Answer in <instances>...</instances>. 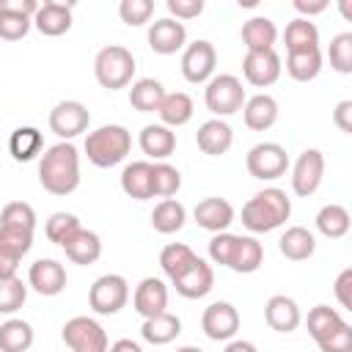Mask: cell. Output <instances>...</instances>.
<instances>
[{"mask_svg":"<svg viewBox=\"0 0 352 352\" xmlns=\"http://www.w3.org/2000/svg\"><path fill=\"white\" fill-rule=\"evenodd\" d=\"M38 184L52 195H72L80 187V151L69 140H58L38 160Z\"/></svg>","mask_w":352,"mask_h":352,"instance_id":"cell-1","label":"cell"},{"mask_svg":"<svg viewBox=\"0 0 352 352\" xmlns=\"http://www.w3.org/2000/svg\"><path fill=\"white\" fill-rule=\"evenodd\" d=\"M292 217V198L280 187H264L258 190L245 206H242V226L250 234H267L280 228Z\"/></svg>","mask_w":352,"mask_h":352,"instance_id":"cell-2","label":"cell"},{"mask_svg":"<svg viewBox=\"0 0 352 352\" xmlns=\"http://www.w3.org/2000/svg\"><path fill=\"white\" fill-rule=\"evenodd\" d=\"M85 157L96 168H113L126 160L132 151V135L121 124H102L99 129L88 132L85 138Z\"/></svg>","mask_w":352,"mask_h":352,"instance_id":"cell-3","label":"cell"},{"mask_svg":"<svg viewBox=\"0 0 352 352\" xmlns=\"http://www.w3.org/2000/svg\"><path fill=\"white\" fill-rule=\"evenodd\" d=\"M135 55L121 44H107L94 58V77L107 91H121L135 77Z\"/></svg>","mask_w":352,"mask_h":352,"instance_id":"cell-4","label":"cell"},{"mask_svg":"<svg viewBox=\"0 0 352 352\" xmlns=\"http://www.w3.org/2000/svg\"><path fill=\"white\" fill-rule=\"evenodd\" d=\"M248 94L242 88V80L236 74H214L206 88H204V102H206V110L214 116V118H226V116H234L242 110Z\"/></svg>","mask_w":352,"mask_h":352,"instance_id":"cell-5","label":"cell"},{"mask_svg":"<svg viewBox=\"0 0 352 352\" xmlns=\"http://www.w3.org/2000/svg\"><path fill=\"white\" fill-rule=\"evenodd\" d=\"M129 302V283L118 272L99 275L88 289V305L99 316H113Z\"/></svg>","mask_w":352,"mask_h":352,"instance_id":"cell-6","label":"cell"},{"mask_svg":"<svg viewBox=\"0 0 352 352\" xmlns=\"http://www.w3.org/2000/svg\"><path fill=\"white\" fill-rule=\"evenodd\" d=\"M245 168L258 182H275L289 170V154L280 143L264 140V143H256L245 154Z\"/></svg>","mask_w":352,"mask_h":352,"instance_id":"cell-7","label":"cell"},{"mask_svg":"<svg viewBox=\"0 0 352 352\" xmlns=\"http://www.w3.org/2000/svg\"><path fill=\"white\" fill-rule=\"evenodd\" d=\"M60 338L72 352H107L110 346L104 327L91 316H72L63 324Z\"/></svg>","mask_w":352,"mask_h":352,"instance_id":"cell-8","label":"cell"},{"mask_svg":"<svg viewBox=\"0 0 352 352\" xmlns=\"http://www.w3.org/2000/svg\"><path fill=\"white\" fill-rule=\"evenodd\" d=\"M214 66H217V50H214L212 41L198 38V41L184 47V52H182V74H184L187 82H192V85L209 82L214 77Z\"/></svg>","mask_w":352,"mask_h":352,"instance_id":"cell-9","label":"cell"},{"mask_svg":"<svg viewBox=\"0 0 352 352\" xmlns=\"http://www.w3.org/2000/svg\"><path fill=\"white\" fill-rule=\"evenodd\" d=\"M50 129L60 138V140H74L77 135H82L85 129H88V124H91V113H88V107L82 104V102H77V99H63V102H58L52 110H50Z\"/></svg>","mask_w":352,"mask_h":352,"instance_id":"cell-10","label":"cell"},{"mask_svg":"<svg viewBox=\"0 0 352 352\" xmlns=\"http://www.w3.org/2000/svg\"><path fill=\"white\" fill-rule=\"evenodd\" d=\"M324 179V154L319 148H305L292 165V190L300 198H311Z\"/></svg>","mask_w":352,"mask_h":352,"instance_id":"cell-11","label":"cell"},{"mask_svg":"<svg viewBox=\"0 0 352 352\" xmlns=\"http://www.w3.org/2000/svg\"><path fill=\"white\" fill-rule=\"evenodd\" d=\"M201 330L212 341H231L239 333V311L228 300H217L204 308L201 314Z\"/></svg>","mask_w":352,"mask_h":352,"instance_id":"cell-12","label":"cell"},{"mask_svg":"<svg viewBox=\"0 0 352 352\" xmlns=\"http://www.w3.org/2000/svg\"><path fill=\"white\" fill-rule=\"evenodd\" d=\"M280 72H283V60L275 50L245 52V58H242V74L256 88H270L272 82H278Z\"/></svg>","mask_w":352,"mask_h":352,"instance_id":"cell-13","label":"cell"},{"mask_svg":"<svg viewBox=\"0 0 352 352\" xmlns=\"http://www.w3.org/2000/svg\"><path fill=\"white\" fill-rule=\"evenodd\" d=\"M66 267L55 258H36L28 270V286L41 297H58L66 289Z\"/></svg>","mask_w":352,"mask_h":352,"instance_id":"cell-14","label":"cell"},{"mask_svg":"<svg viewBox=\"0 0 352 352\" xmlns=\"http://www.w3.org/2000/svg\"><path fill=\"white\" fill-rule=\"evenodd\" d=\"M148 47L157 55H176L179 50H184L187 47V28H184V22L170 19V16L154 19L151 28H148Z\"/></svg>","mask_w":352,"mask_h":352,"instance_id":"cell-15","label":"cell"},{"mask_svg":"<svg viewBox=\"0 0 352 352\" xmlns=\"http://www.w3.org/2000/svg\"><path fill=\"white\" fill-rule=\"evenodd\" d=\"M192 217H195L198 228H204L209 234H220V231H228V226L234 223V206L220 195H209L195 204Z\"/></svg>","mask_w":352,"mask_h":352,"instance_id":"cell-16","label":"cell"},{"mask_svg":"<svg viewBox=\"0 0 352 352\" xmlns=\"http://www.w3.org/2000/svg\"><path fill=\"white\" fill-rule=\"evenodd\" d=\"M170 283H173L176 294H182L184 300H201V297H206V294L212 292V286H214V270H212V264H206V261L198 256L195 264H192L184 275H179L176 280H170Z\"/></svg>","mask_w":352,"mask_h":352,"instance_id":"cell-17","label":"cell"},{"mask_svg":"<svg viewBox=\"0 0 352 352\" xmlns=\"http://www.w3.org/2000/svg\"><path fill=\"white\" fill-rule=\"evenodd\" d=\"M132 305H135V311L143 319H151L157 314H165L168 311V286H165V280H160V278H143L135 286Z\"/></svg>","mask_w":352,"mask_h":352,"instance_id":"cell-18","label":"cell"},{"mask_svg":"<svg viewBox=\"0 0 352 352\" xmlns=\"http://www.w3.org/2000/svg\"><path fill=\"white\" fill-rule=\"evenodd\" d=\"M33 28L41 36H63L72 28V3H60V0L38 3V11L33 14Z\"/></svg>","mask_w":352,"mask_h":352,"instance_id":"cell-19","label":"cell"},{"mask_svg":"<svg viewBox=\"0 0 352 352\" xmlns=\"http://www.w3.org/2000/svg\"><path fill=\"white\" fill-rule=\"evenodd\" d=\"M140 151L154 160V162H165L173 151H176V132L168 129L165 124H146L138 135Z\"/></svg>","mask_w":352,"mask_h":352,"instance_id":"cell-20","label":"cell"},{"mask_svg":"<svg viewBox=\"0 0 352 352\" xmlns=\"http://www.w3.org/2000/svg\"><path fill=\"white\" fill-rule=\"evenodd\" d=\"M264 322L275 330V333H292L300 327L302 322V314H300V305L286 297V294H272L264 305Z\"/></svg>","mask_w":352,"mask_h":352,"instance_id":"cell-21","label":"cell"},{"mask_svg":"<svg viewBox=\"0 0 352 352\" xmlns=\"http://www.w3.org/2000/svg\"><path fill=\"white\" fill-rule=\"evenodd\" d=\"M195 143H198V148H201L204 154L220 157V154H226V151L234 146V129H231L228 121H223V118H209V121H204V124L198 126Z\"/></svg>","mask_w":352,"mask_h":352,"instance_id":"cell-22","label":"cell"},{"mask_svg":"<svg viewBox=\"0 0 352 352\" xmlns=\"http://www.w3.org/2000/svg\"><path fill=\"white\" fill-rule=\"evenodd\" d=\"M60 248H63L66 258L80 267H88V264L99 261V256H102V239L96 231H88V228H77Z\"/></svg>","mask_w":352,"mask_h":352,"instance_id":"cell-23","label":"cell"},{"mask_svg":"<svg viewBox=\"0 0 352 352\" xmlns=\"http://www.w3.org/2000/svg\"><path fill=\"white\" fill-rule=\"evenodd\" d=\"M242 118H245L248 129L267 132L278 121V102H275V96H270V94L248 96L245 104H242Z\"/></svg>","mask_w":352,"mask_h":352,"instance_id":"cell-24","label":"cell"},{"mask_svg":"<svg viewBox=\"0 0 352 352\" xmlns=\"http://www.w3.org/2000/svg\"><path fill=\"white\" fill-rule=\"evenodd\" d=\"M121 190L135 201L154 198V182H151V162L135 160L121 170Z\"/></svg>","mask_w":352,"mask_h":352,"instance_id":"cell-25","label":"cell"},{"mask_svg":"<svg viewBox=\"0 0 352 352\" xmlns=\"http://www.w3.org/2000/svg\"><path fill=\"white\" fill-rule=\"evenodd\" d=\"M275 41H278V28L270 16H250L242 25V44L248 47V52L275 50Z\"/></svg>","mask_w":352,"mask_h":352,"instance_id":"cell-26","label":"cell"},{"mask_svg":"<svg viewBox=\"0 0 352 352\" xmlns=\"http://www.w3.org/2000/svg\"><path fill=\"white\" fill-rule=\"evenodd\" d=\"M278 250L280 256H286L289 261H305L314 256L316 250V236L305 228V226H292L280 234L278 239Z\"/></svg>","mask_w":352,"mask_h":352,"instance_id":"cell-27","label":"cell"},{"mask_svg":"<svg viewBox=\"0 0 352 352\" xmlns=\"http://www.w3.org/2000/svg\"><path fill=\"white\" fill-rule=\"evenodd\" d=\"M179 333H182V319L176 314H170V311L157 314L151 319H143V327H140L143 341H148L154 346H165V344L176 341Z\"/></svg>","mask_w":352,"mask_h":352,"instance_id":"cell-28","label":"cell"},{"mask_svg":"<svg viewBox=\"0 0 352 352\" xmlns=\"http://www.w3.org/2000/svg\"><path fill=\"white\" fill-rule=\"evenodd\" d=\"M195 113V104L190 99V94L184 91H173V94H165L157 116H160V124H165L168 129H176V126H184Z\"/></svg>","mask_w":352,"mask_h":352,"instance_id":"cell-29","label":"cell"},{"mask_svg":"<svg viewBox=\"0 0 352 352\" xmlns=\"http://www.w3.org/2000/svg\"><path fill=\"white\" fill-rule=\"evenodd\" d=\"M165 94H168V91L162 88L160 80H154V77H140V80H135L132 88H129V104H132L138 113H157L160 104H162V99H165Z\"/></svg>","mask_w":352,"mask_h":352,"instance_id":"cell-30","label":"cell"},{"mask_svg":"<svg viewBox=\"0 0 352 352\" xmlns=\"http://www.w3.org/2000/svg\"><path fill=\"white\" fill-rule=\"evenodd\" d=\"M8 151L16 162H30L44 151V135L36 126H16L8 138Z\"/></svg>","mask_w":352,"mask_h":352,"instance_id":"cell-31","label":"cell"},{"mask_svg":"<svg viewBox=\"0 0 352 352\" xmlns=\"http://www.w3.org/2000/svg\"><path fill=\"white\" fill-rule=\"evenodd\" d=\"M322 72V50H302V52H286V74L297 82H311Z\"/></svg>","mask_w":352,"mask_h":352,"instance_id":"cell-32","label":"cell"},{"mask_svg":"<svg viewBox=\"0 0 352 352\" xmlns=\"http://www.w3.org/2000/svg\"><path fill=\"white\" fill-rule=\"evenodd\" d=\"M261 264H264V245L256 236H236V248H234V256H231L228 270L242 272V275H250Z\"/></svg>","mask_w":352,"mask_h":352,"instance_id":"cell-33","label":"cell"},{"mask_svg":"<svg viewBox=\"0 0 352 352\" xmlns=\"http://www.w3.org/2000/svg\"><path fill=\"white\" fill-rule=\"evenodd\" d=\"M184 220H187V209L176 198H162L154 206V212H151V226H154L157 234H176V231H182Z\"/></svg>","mask_w":352,"mask_h":352,"instance_id":"cell-34","label":"cell"},{"mask_svg":"<svg viewBox=\"0 0 352 352\" xmlns=\"http://www.w3.org/2000/svg\"><path fill=\"white\" fill-rule=\"evenodd\" d=\"M344 322H346V319L341 316V311H336V308H330V305H324V302L314 305V308L308 311V316H305L308 336H311L316 344H319L322 338H327L330 333H336Z\"/></svg>","mask_w":352,"mask_h":352,"instance_id":"cell-35","label":"cell"},{"mask_svg":"<svg viewBox=\"0 0 352 352\" xmlns=\"http://www.w3.org/2000/svg\"><path fill=\"white\" fill-rule=\"evenodd\" d=\"M33 324L25 319H6L0 324V352H28L33 346Z\"/></svg>","mask_w":352,"mask_h":352,"instance_id":"cell-36","label":"cell"},{"mask_svg":"<svg viewBox=\"0 0 352 352\" xmlns=\"http://www.w3.org/2000/svg\"><path fill=\"white\" fill-rule=\"evenodd\" d=\"M283 44H286V52H302V50H314L319 47V28L311 22V19H292L283 30Z\"/></svg>","mask_w":352,"mask_h":352,"instance_id":"cell-37","label":"cell"},{"mask_svg":"<svg viewBox=\"0 0 352 352\" xmlns=\"http://www.w3.org/2000/svg\"><path fill=\"white\" fill-rule=\"evenodd\" d=\"M349 226H352L349 212L341 204H324L316 212V231L322 236H327V239H341L349 231Z\"/></svg>","mask_w":352,"mask_h":352,"instance_id":"cell-38","label":"cell"},{"mask_svg":"<svg viewBox=\"0 0 352 352\" xmlns=\"http://www.w3.org/2000/svg\"><path fill=\"white\" fill-rule=\"evenodd\" d=\"M195 253H192V248L190 245H184V242H170V245H165L162 250H160V267H162V272L170 278V280H176L179 275H184L192 264H195Z\"/></svg>","mask_w":352,"mask_h":352,"instance_id":"cell-39","label":"cell"},{"mask_svg":"<svg viewBox=\"0 0 352 352\" xmlns=\"http://www.w3.org/2000/svg\"><path fill=\"white\" fill-rule=\"evenodd\" d=\"M151 182L157 198H173L182 190V173L170 162H151Z\"/></svg>","mask_w":352,"mask_h":352,"instance_id":"cell-40","label":"cell"},{"mask_svg":"<svg viewBox=\"0 0 352 352\" xmlns=\"http://www.w3.org/2000/svg\"><path fill=\"white\" fill-rule=\"evenodd\" d=\"M33 248V231L28 228H6L0 226V253L22 261V256H28Z\"/></svg>","mask_w":352,"mask_h":352,"instance_id":"cell-41","label":"cell"},{"mask_svg":"<svg viewBox=\"0 0 352 352\" xmlns=\"http://www.w3.org/2000/svg\"><path fill=\"white\" fill-rule=\"evenodd\" d=\"M327 60H330V69H336L338 74H352V33L349 30L330 38Z\"/></svg>","mask_w":352,"mask_h":352,"instance_id":"cell-42","label":"cell"},{"mask_svg":"<svg viewBox=\"0 0 352 352\" xmlns=\"http://www.w3.org/2000/svg\"><path fill=\"white\" fill-rule=\"evenodd\" d=\"M0 226L33 231V228H36V209H33L30 204H25V201H11V204H6L3 212H0Z\"/></svg>","mask_w":352,"mask_h":352,"instance_id":"cell-43","label":"cell"},{"mask_svg":"<svg viewBox=\"0 0 352 352\" xmlns=\"http://www.w3.org/2000/svg\"><path fill=\"white\" fill-rule=\"evenodd\" d=\"M77 228H82L80 220H77V214H72V212H55V214H50V220L44 226V234H47V239L52 245H63Z\"/></svg>","mask_w":352,"mask_h":352,"instance_id":"cell-44","label":"cell"},{"mask_svg":"<svg viewBox=\"0 0 352 352\" xmlns=\"http://www.w3.org/2000/svg\"><path fill=\"white\" fill-rule=\"evenodd\" d=\"M28 300V286L19 278H3L0 280V314L11 316L16 314Z\"/></svg>","mask_w":352,"mask_h":352,"instance_id":"cell-45","label":"cell"},{"mask_svg":"<svg viewBox=\"0 0 352 352\" xmlns=\"http://www.w3.org/2000/svg\"><path fill=\"white\" fill-rule=\"evenodd\" d=\"M154 14V3L151 0H121L118 3V16L121 22H126L129 28H140L151 19Z\"/></svg>","mask_w":352,"mask_h":352,"instance_id":"cell-46","label":"cell"},{"mask_svg":"<svg viewBox=\"0 0 352 352\" xmlns=\"http://www.w3.org/2000/svg\"><path fill=\"white\" fill-rule=\"evenodd\" d=\"M33 28L30 16H19V14H8L0 11V38L3 41H19L28 36V30Z\"/></svg>","mask_w":352,"mask_h":352,"instance_id":"cell-47","label":"cell"},{"mask_svg":"<svg viewBox=\"0 0 352 352\" xmlns=\"http://www.w3.org/2000/svg\"><path fill=\"white\" fill-rule=\"evenodd\" d=\"M236 236L239 234H228V231H220L209 239V258L220 267H228L231 264V256H234V248H236Z\"/></svg>","mask_w":352,"mask_h":352,"instance_id":"cell-48","label":"cell"},{"mask_svg":"<svg viewBox=\"0 0 352 352\" xmlns=\"http://www.w3.org/2000/svg\"><path fill=\"white\" fill-rule=\"evenodd\" d=\"M316 346L322 352H352V324L344 322L336 333H330L327 338H322Z\"/></svg>","mask_w":352,"mask_h":352,"instance_id":"cell-49","label":"cell"},{"mask_svg":"<svg viewBox=\"0 0 352 352\" xmlns=\"http://www.w3.org/2000/svg\"><path fill=\"white\" fill-rule=\"evenodd\" d=\"M170 19H195L204 14V0H168L165 3Z\"/></svg>","mask_w":352,"mask_h":352,"instance_id":"cell-50","label":"cell"},{"mask_svg":"<svg viewBox=\"0 0 352 352\" xmlns=\"http://www.w3.org/2000/svg\"><path fill=\"white\" fill-rule=\"evenodd\" d=\"M333 292H336L338 305H341V308H346V311H352V267H346V270H341V272H338Z\"/></svg>","mask_w":352,"mask_h":352,"instance_id":"cell-51","label":"cell"},{"mask_svg":"<svg viewBox=\"0 0 352 352\" xmlns=\"http://www.w3.org/2000/svg\"><path fill=\"white\" fill-rule=\"evenodd\" d=\"M0 11L8 14H19V16H30L38 11V0H0Z\"/></svg>","mask_w":352,"mask_h":352,"instance_id":"cell-52","label":"cell"},{"mask_svg":"<svg viewBox=\"0 0 352 352\" xmlns=\"http://www.w3.org/2000/svg\"><path fill=\"white\" fill-rule=\"evenodd\" d=\"M333 121H336V126L341 129V132H352V99H341L338 104H336V110H333Z\"/></svg>","mask_w":352,"mask_h":352,"instance_id":"cell-53","label":"cell"},{"mask_svg":"<svg viewBox=\"0 0 352 352\" xmlns=\"http://www.w3.org/2000/svg\"><path fill=\"white\" fill-rule=\"evenodd\" d=\"M327 0H294V11L302 16V19H311L314 14H322L327 11Z\"/></svg>","mask_w":352,"mask_h":352,"instance_id":"cell-54","label":"cell"},{"mask_svg":"<svg viewBox=\"0 0 352 352\" xmlns=\"http://www.w3.org/2000/svg\"><path fill=\"white\" fill-rule=\"evenodd\" d=\"M16 267H19L16 258L0 253V280H3V278H16Z\"/></svg>","mask_w":352,"mask_h":352,"instance_id":"cell-55","label":"cell"},{"mask_svg":"<svg viewBox=\"0 0 352 352\" xmlns=\"http://www.w3.org/2000/svg\"><path fill=\"white\" fill-rule=\"evenodd\" d=\"M107 352H143V346L138 341H132V338H118V341H113L107 346Z\"/></svg>","mask_w":352,"mask_h":352,"instance_id":"cell-56","label":"cell"},{"mask_svg":"<svg viewBox=\"0 0 352 352\" xmlns=\"http://www.w3.org/2000/svg\"><path fill=\"white\" fill-rule=\"evenodd\" d=\"M223 352H258L256 349V344L253 341H245V338H231L228 344H226V349Z\"/></svg>","mask_w":352,"mask_h":352,"instance_id":"cell-57","label":"cell"},{"mask_svg":"<svg viewBox=\"0 0 352 352\" xmlns=\"http://www.w3.org/2000/svg\"><path fill=\"white\" fill-rule=\"evenodd\" d=\"M341 14H344L346 19H352V8H349V0H341Z\"/></svg>","mask_w":352,"mask_h":352,"instance_id":"cell-58","label":"cell"},{"mask_svg":"<svg viewBox=\"0 0 352 352\" xmlns=\"http://www.w3.org/2000/svg\"><path fill=\"white\" fill-rule=\"evenodd\" d=\"M176 352H204V349L201 346H179Z\"/></svg>","mask_w":352,"mask_h":352,"instance_id":"cell-59","label":"cell"}]
</instances>
